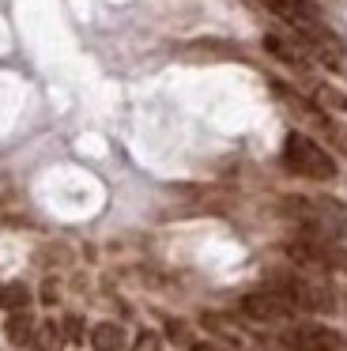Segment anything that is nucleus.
<instances>
[{
  "label": "nucleus",
  "instance_id": "nucleus-1",
  "mask_svg": "<svg viewBox=\"0 0 347 351\" xmlns=\"http://www.w3.org/2000/svg\"><path fill=\"white\" fill-rule=\"evenodd\" d=\"M283 162L302 178H317V182H328L336 178V162L328 159V152H321V144H313L302 132H291L283 144Z\"/></svg>",
  "mask_w": 347,
  "mask_h": 351
},
{
  "label": "nucleus",
  "instance_id": "nucleus-2",
  "mask_svg": "<svg viewBox=\"0 0 347 351\" xmlns=\"http://www.w3.org/2000/svg\"><path fill=\"white\" fill-rule=\"evenodd\" d=\"M287 343L298 351H344V336L324 325H298L287 332Z\"/></svg>",
  "mask_w": 347,
  "mask_h": 351
},
{
  "label": "nucleus",
  "instance_id": "nucleus-3",
  "mask_svg": "<svg viewBox=\"0 0 347 351\" xmlns=\"http://www.w3.org/2000/svg\"><path fill=\"white\" fill-rule=\"evenodd\" d=\"M241 313L253 321H283L291 313V306L276 295V291H256V295L241 298Z\"/></svg>",
  "mask_w": 347,
  "mask_h": 351
},
{
  "label": "nucleus",
  "instance_id": "nucleus-4",
  "mask_svg": "<svg viewBox=\"0 0 347 351\" xmlns=\"http://www.w3.org/2000/svg\"><path fill=\"white\" fill-rule=\"evenodd\" d=\"M121 343H125V332L113 321H102V325L91 328V348L95 351H121Z\"/></svg>",
  "mask_w": 347,
  "mask_h": 351
},
{
  "label": "nucleus",
  "instance_id": "nucleus-5",
  "mask_svg": "<svg viewBox=\"0 0 347 351\" xmlns=\"http://www.w3.org/2000/svg\"><path fill=\"white\" fill-rule=\"evenodd\" d=\"M264 46H268V53H276L279 61L294 64V69H302V64H306V49H298V46H291V42H283L279 34H268V38H264Z\"/></svg>",
  "mask_w": 347,
  "mask_h": 351
},
{
  "label": "nucleus",
  "instance_id": "nucleus-6",
  "mask_svg": "<svg viewBox=\"0 0 347 351\" xmlns=\"http://www.w3.org/2000/svg\"><path fill=\"white\" fill-rule=\"evenodd\" d=\"M27 302H30L27 283H4V287H0V306H4V310L23 313V306H27Z\"/></svg>",
  "mask_w": 347,
  "mask_h": 351
},
{
  "label": "nucleus",
  "instance_id": "nucleus-7",
  "mask_svg": "<svg viewBox=\"0 0 347 351\" xmlns=\"http://www.w3.org/2000/svg\"><path fill=\"white\" fill-rule=\"evenodd\" d=\"M204 325H208L211 332L226 336V340H230V343H241V332H238V328H234V325H230V321H226V317H219V313H204Z\"/></svg>",
  "mask_w": 347,
  "mask_h": 351
},
{
  "label": "nucleus",
  "instance_id": "nucleus-8",
  "mask_svg": "<svg viewBox=\"0 0 347 351\" xmlns=\"http://www.w3.org/2000/svg\"><path fill=\"white\" fill-rule=\"evenodd\" d=\"M30 328H34V325H30L27 313H15V317L8 321V340H12V343H30Z\"/></svg>",
  "mask_w": 347,
  "mask_h": 351
},
{
  "label": "nucleus",
  "instance_id": "nucleus-9",
  "mask_svg": "<svg viewBox=\"0 0 347 351\" xmlns=\"http://www.w3.org/2000/svg\"><path fill=\"white\" fill-rule=\"evenodd\" d=\"M324 208H332V227L347 234V204H339V200H324Z\"/></svg>",
  "mask_w": 347,
  "mask_h": 351
},
{
  "label": "nucleus",
  "instance_id": "nucleus-10",
  "mask_svg": "<svg viewBox=\"0 0 347 351\" xmlns=\"http://www.w3.org/2000/svg\"><path fill=\"white\" fill-rule=\"evenodd\" d=\"M132 351H163V340H158L155 332H140L132 343Z\"/></svg>",
  "mask_w": 347,
  "mask_h": 351
},
{
  "label": "nucleus",
  "instance_id": "nucleus-11",
  "mask_svg": "<svg viewBox=\"0 0 347 351\" xmlns=\"http://www.w3.org/2000/svg\"><path fill=\"white\" fill-rule=\"evenodd\" d=\"M317 99L328 102V106H336V110H347V99H344V95H336L332 87H317Z\"/></svg>",
  "mask_w": 347,
  "mask_h": 351
},
{
  "label": "nucleus",
  "instance_id": "nucleus-12",
  "mask_svg": "<svg viewBox=\"0 0 347 351\" xmlns=\"http://www.w3.org/2000/svg\"><path fill=\"white\" fill-rule=\"evenodd\" d=\"M64 328H68V340H80V336H83V321L80 317H68Z\"/></svg>",
  "mask_w": 347,
  "mask_h": 351
},
{
  "label": "nucleus",
  "instance_id": "nucleus-13",
  "mask_svg": "<svg viewBox=\"0 0 347 351\" xmlns=\"http://www.w3.org/2000/svg\"><path fill=\"white\" fill-rule=\"evenodd\" d=\"M166 328H170V336H174L178 343H185V340H189V332H185V325H181V321H170Z\"/></svg>",
  "mask_w": 347,
  "mask_h": 351
},
{
  "label": "nucleus",
  "instance_id": "nucleus-14",
  "mask_svg": "<svg viewBox=\"0 0 347 351\" xmlns=\"http://www.w3.org/2000/svg\"><path fill=\"white\" fill-rule=\"evenodd\" d=\"M193 351H215L211 343H193Z\"/></svg>",
  "mask_w": 347,
  "mask_h": 351
}]
</instances>
